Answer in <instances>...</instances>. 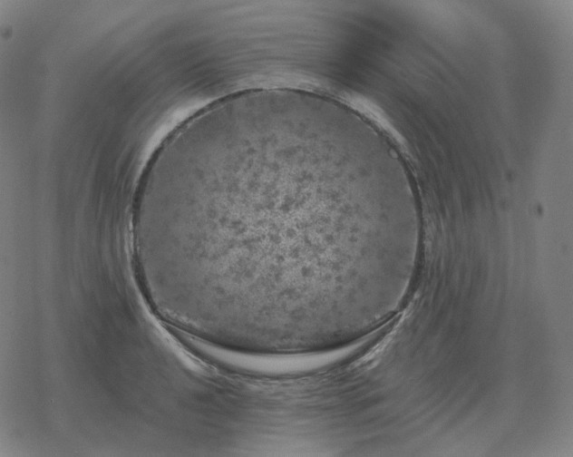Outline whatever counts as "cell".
<instances>
[{
	"instance_id": "6da1fadb",
	"label": "cell",
	"mask_w": 573,
	"mask_h": 457,
	"mask_svg": "<svg viewBox=\"0 0 573 457\" xmlns=\"http://www.w3.org/2000/svg\"><path fill=\"white\" fill-rule=\"evenodd\" d=\"M297 110L222 112L185 136L148 212L147 242L171 277L220 310L315 313L356 280L332 235L352 190V147Z\"/></svg>"
}]
</instances>
